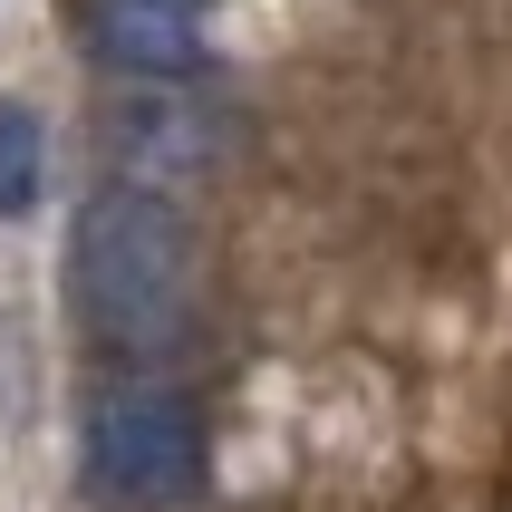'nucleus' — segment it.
<instances>
[{
    "instance_id": "obj_1",
    "label": "nucleus",
    "mask_w": 512,
    "mask_h": 512,
    "mask_svg": "<svg viewBox=\"0 0 512 512\" xmlns=\"http://www.w3.org/2000/svg\"><path fill=\"white\" fill-rule=\"evenodd\" d=\"M68 290H78V319L116 358H165L184 339V310H194V252H184L174 203L145 184L87 194L78 232H68Z\"/></svg>"
},
{
    "instance_id": "obj_2",
    "label": "nucleus",
    "mask_w": 512,
    "mask_h": 512,
    "mask_svg": "<svg viewBox=\"0 0 512 512\" xmlns=\"http://www.w3.org/2000/svg\"><path fill=\"white\" fill-rule=\"evenodd\" d=\"M87 474H97V493L107 503H184V493L203 484V416L184 387H165V377H116V387H97V406H87Z\"/></svg>"
},
{
    "instance_id": "obj_3",
    "label": "nucleus",
    "mask_w": 512,
    "mask_h": 512,
    "mask_svg": "<svg viewBox=\"0 0 512 512\" xmlns=\"http://www.w3.org/2000/svg\"><path fill=\"white\" fill-rule=\"evenodd\" d=\"M97 49L136 78H184L203 58V0H97Z\"/></svg>"
},
{
    "instance_id": "obj_4",
    "label": "nucleus",
    "mask_w": 512,
    "mask_h": 512,
    "mask_svg": "<svg viewBox=\"0 0 512 512\" xmlns=\"http://www.w3.org/2000/svg\"><path fill=\"white\" fill-rule=\"evenodd\" d=\"M39 184H49V136H39V116L20 97H0V223H29Z\"/></svg>"
}]
</instances>
